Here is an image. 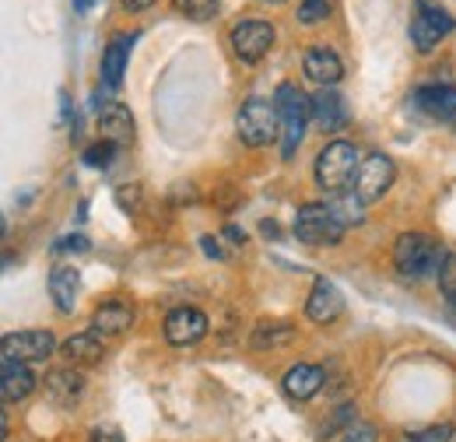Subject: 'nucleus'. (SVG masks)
Listing matches in <instances>:
<instances>
[{"mask_svg":"<svg viewBox=\"0 0 456 442\" xmlns=\"http://www.w3.org/2000/svg\"><path fill=\"white\" fill-rule=\"evenodd\" d=\"M113 155H116V144H110V141H99V144L85 148V166H88V168H110V166H113Z\"/></svg>","mask_w":456,"mask_h":442,"instance_id":"26","label":"nucleus"},{"mask_svg":"<svg viewBox=\"0 0 456 442\" xmlns=\"http://www.w3.org/2000/svg\"><path fill=\"white\" fill-rule=\"evenodd\" d=\"M155 0H123V7L126 11H144V7H151Z\"/></svg>","mask_w":456,"mask_h":442,"instance_id":"33","label":"nucleus"},{"mask_svg":"<svg viewBox=\"0 0 456 442\" xmlns=\"http://www.w3.org/2000/svg\"><path fill=\"white\" fill-rule=\"evenodd\" d=\"M36 387V376L28 372V362H14V358H4L0 362V397L7 404L14 400H25Z\"/></svg>","mask_w":456,"mask_h":442,"instance_id":"14","label":"nucleus"},{"mask_svg":"<svg viewBox=\"0 0 456 442\" xmlns=\"http://www.w3.org/2000/svg\"><path fill=\"white\" fill-rule=\"evenodd\" d=\"M81 387H85V380H81L77 372H53V376L46 380L50 397L60 400V404H74V400L81 397Z\"/></svg>","mask_w":456,"mask_h":442,"instance_id":"22","label":"nucleus"},{"mask_svg":"<svg viewBox=\"0 0 456 442\" xmlns=\"http://www.w3.org/2000/svg\"><path fill=\"white\" fill-rule=\"evenodd\" d=\"M456 29L453 14L443 7V4H436V0H414V18H411V43L421 50V53H428V50H436L450 32Z\"/></svg>","mask_w":456,"mask_h":442,"instance_id":"5","label":"nucleus"},{"mask_svg":"<svg viewBox=\"0 0 456 442\" xmlns=\"http://www.w3.org/2000/svg\"><path fill=\"white\" fill-rule=\"evenodd\" d=\"M330 211L338 215V221H341L344 228L347 225H362V197L358 193H334Z\"/></svg>","mask_w":456,"mask_h":442,"instance_id":"23","label":"nucleus"},{"mask_svg":"<svg viewBox=\"0 0 456 442\" xmlns=\"http://www.w3.org/2000/svg\"><path fill=\"white\" fill-rule=\"evenodd\" d=\"M53 348L57 340L50 331H18L4 337V358H14V362H43L53 355Z\"/></svg>","mask_w":456,"mask_h":442,"instance_id":"9","label":"nucleus"},{"mask_svg":"<svg viewBox=\"0 0 456 442\" xmlns=\"http://www.w3.org/2000/svg\"><path fill=\"white\" fill-rule=\"evenodd\" d=\"M443 264H446V250L425 232H407L394 246V267L407 281H425V277L439 274Z\"/></svg>","mask_w":456,"mask_h":442,"instance_id":"1","label":"nucleus"},{"mask_svg":"<svg viewBox=\"0 0 456 442\" xmlns=\"http://www.w3.org/2000/svg\"><path fill=\"white\" fill-rule=\"evenodd\" d=\"M130 323H134V306L130 302H102L99 309H95V316H92V331L99 333V337H116V333L130 331Z\"/></svg>","mask_w":456,"mask_h":442,"instance_id":"16","label":"nucleus"},{"mask_svg":"<svg viewBox=\"0 0 456 442\" xmlns=\"http://www.w3.org/2000/svg\"><path fill=\"white\" fill-rule=\"evenodd\" d=\"M323 387V372L316 365H295L285 376V393L291 400H309Z\"/></svg>","mask_w":456,"mask_h":442,"instance_id":"20","label":"nucleus"},{"mask_svg":"<svg viewBox=\"0 0 456 442\" xmlns=\"http://www.w3.org/2000/svg\"><path fill=\"white\" fill-rule=\"evenodd\" d=\"M450 436V425H443V429H428V432H418V436H411L407 442H443Z\"/></svg>","mask_w":456,"mask_h":442,"instance_id":"31","label":"nucleus"},{"mask_svg":"<svg viewBox=\"0 0 456 442\" xmlns=\"http://www.w3.org/2000/svg\"><path fill=\"white\" fill-rule=\"evenodd\" d=\"M358 151H354V144H347V141H334V144H327L323 151H320V159H316V183L334 197V193H347L351 190V183L358 179Z\"/></svg>","mask_w":456,"mask_h":442,"instance_id":"2","label":"nucleus"},{"mask_svg":"<svg viewBox=\"0 0 456 442\" xmlns=\"http://www.w3.org/2000/svg\"><path fill=\"white\" fill-rule=\"evenodd\" d=\"M92 442H123V439H119L116 432H95V436H92Z\"/></svg>","mask_w":456,"mask_h":442,"instance_id":"34","label":"nucleus"},{"mask_svg":"<svg viewBox=\"0 0 456 442\" xmlns=\"http://www.w3.org/2000/svg\"><path fill=\"white\" fill-rule=\"evenodd\" d=\"M264 4H281V0H264Z\"/></svg>","mask_w":456,"mask_h":442,"instance_id":"36","label":"nucleus"},{"mask_svg":"<svg viewBox=\"0 0 456 442\" xmlns=\"http://www.w3.org/2000/svg\"><path fill=\"white\" fill-rule=\"evenodd\" d=\"M414 110L428 119H453L456 116V88L453 85H425L414 92Z\"/></svg>","mask_w":456,"mask_h":442,"instance_id":"13","label":"nucleus"},{"mask_svg":"<svg viewBox=\"0 0 456 442\" xmlns=\"http://www.w3.org/2000/svg\"><path fill=\"white\" fill-rule=\"evenodd\" d=\"M208 333V316L200 309H172L169 320H166V340L175 344V348H186V344H197L200 337Z\"/></svg>","mask_w":456,"mask_h":442,"instance_id":"11","label":"nucleus"},{"mask_svg":"<svg viewBox=\"0 0 456 442\" xmlns=\"http://www.w3.org/2000/svg\"><path fill=\"white\" fill-rule=\"evenodd\" d=\"M305 313L313 323H334L344 313V295L338 291V284L327 277H316V284L305 299Z\"/></svg>","mask_w":456,"mask_h":442,"instance_id":"10","label":"nucleus"},{"mask_svg":"<svg viewBox=\"0 0 456 442\" xmlns=\"http://www.w3.org/2000/svg\"><path fill=\"white\" fill-rule=\"evenodd\" d=\"M274 106H278V116H281V155L291 159L305 137V123L313 116V99L302 95L295 85H281L274 92Z\"/></svg>","mask_w":456,"mask_h":442,"instance_id":"3","label":"nucleus"},{"mask_svg":"<svg viewBox=\"0 0 456 442\" xmlns=\"http://www.w3.org/2000/svg\"><path fill=\"white\" fill-rule=\"evenodd\" d=\"M99 134H102V141H110L116 148H126L130 141H134V116L126 106H106V110L99 112Z\"/></svg>","mask_w":456,"mask_h":442,"instance_id":"15","label":"nucleus"},{"mask_svg":"<svg viewBox=\"0 0 456 442\" xmlns=\"http://www.w3.org/2000/svg\"><path fill=\"white\" fill-rule=\"evenodd\" d=\"M70 4H74V11H77V14H88L95 0H70Z\"/></svg>","mask_w":456,"mask_h":442,"instance_id":"35","label":"nucleus"},{"mask_svg":"<svg viewBox=\"0 0 456 442\" xmlns=\"http://www.w3.org/2000/svg\"><path fill=\"white\" fill-rule=\"evenodd\" d=\"M130 46H134L130 36H113L110 39V46L102 53V85L106 88H119L123 70H126V60H130Z\"/></svg>","mask_w":456,"mask_h":442,"instance_id":"18","label":"nucleus"},{"mask_svg":"<svg viewBox=\"0 0 456 442\" xmlns=\"http://www.w3.org/2000/svg\"><path fill=\"white\" fill-rule=\"evenodd\" d=\"M77 291H81V274H77L74 267H57V271L50 274V295H53L60 313H74Z\"/></svg>","mask_w":456,"mask_h":442,"instance_id":"19","label":"nucleus"},{"mask_svg":"<svg viewBox=\"0 0 456 442\" xmlns=\"http://www.w3.org/2000/svg\"><path fill=\"white\" fill-rule=\"evenodd\" d=\"M341 442H376V429L354 422V425H347V429L341 432Z\"/></svg>","mask_w":456,"mask_h":442,"instance_id":"29","label":"nucleus"},{"mask_svg":"<svg viewBox=\"0 0 456 442\" xmlns=\"http://www.w3.org/2000/svg\"><path fill=\"white\" fill-rule=\"evenodd\" d=\"M302 70H305V78L313 81V85H320V88H330V85H338L344 74V63L341 56L334 53L330 46H313L305 60H302Z\"/></svg>","mask_w":456,"mask_h":442,"instance_id":"12","label":"nucleus"},{"mask_svg":"<svg viewBox=\"0 0 456 442\" xmlns=\"http://www.w3.org/2000/svg\"><path fill=\"white\" fill-rule=\"evenodd\" d=\"M235 130H239L242 144H249V148L271 144L281 134V116H278L274 99H260V95L246 99L239 116H235Z\"/></svg>","mask_w":456,"mask_h":442,"instance_id":"4","label":"nucleus"},{"mask_svg":"<svg viewBox=\"0 0 456 442\" xmlns=\"http://www.w3.org/2000/svg\"><path fill=\"white\" fill-rule=\"evenodd\" d=\"M274 46V25L264 18H246L232 29V50L242 63H260Z\"/></svg>","mask_w":456,"mask_h":442,"instance_id":"7","label":"nucleus"},{"mask_svg":"<svg viewBox=\"0 0 456 442\" xmlns=\"http://www.w3.org/2000/svg\"><path fill=\"white\" fill-rule=\"evenodd\" d=\"M102 337L95 331H85V333H74L70 340H63V355L70 358V362H77V365H95L99 358H102Z\"/></svg>","mask_w":456,"mask_h":442,"instance_id":"21","label":"nucleus"},{"mask_svg":"<svg viewBox=\"0 0 456 442\" xmlns=\"http://www.w3.org/2000/svg\"><path fill=\"white\" fill-rule=\"evenodd\" d=\"M439 288H443V295L456 306V253H446V264L439 271Z\"/></svg>","mask_w":456,"mask_h":442,"instance_id":"27","label":"nucleus"},{"mask_svg":"<svg viewBox=\"0 0 456 442\" xmlns=\"http://www.w3.org/2000/svg\"><path fill=\"white\" fill-rule=\"evenodd\" d=\"M200 242H204V253H208V257H225V253H222V250H218V242H215V239H211V235H204V239H200Z\"/></svg>","mask_w":456,"mask_h":442,"instance_id":"32","label":"nucleus"},{"mask_svg":"<svg viewBox=\"0 0 456 442\" xmlns=\"http://www.w3.org/2000/svg\"><path fill=\"white\" fill-rule=\"evenodd\" d=\"M218 4L222 0H175V11L186 14L190 21H208V18H215Z\"/></svg>","mask_w":456,"mask_h":442,"instance_id":"24","label":"nucleus"},{"mask_svg":"<svg viewBox=\"0 0 456 442\" xmlns=\"http://www.w3.org/2000/svg\"><path fill=\"white\" fill-rule=\"evenodd\" d=\"M295 235L305 246H338L344 235V225L330 211V204H305L295 215Z\"/></svg>","mask_w":456,"mask_h":442,"instance_id":"6","label":"nucleus"},{"mask_svg":"<svg viewBox=\"0 0 456 442\" xmlns=\"http://www.w3.org/2000/svg\"><path fill=\"white\" fill-rule=\"evenodd\" d=\"M394 176H397L394 159H387V155H369V159L358 166L354 193L362 197V204H372V201H379V197L394 186Z\"/></svg>","mask_w":456,"mask_h":442,"instance_id":"8","label":"nucleus"},{"mask_svg":"<svg viewBox=\"0 0 456 442\" xmlns=\"http://www.w3.org/2000/svg\"><path fill=\"white\" fill-rule=\"evenodd\" d=\"M334 11V0H302L298 4V21L302 25H320Z\"/></svg>","mask_w":456,"mask_h":442,"instance_id":"25","label":"nucleus"},{"mask_svg":"<svg viewBox=\"0 0 456 442\" xmlns=\"http://www.w3.org/2000/svg\"><path fill=\"white\" fill-rule=\"evenodd\" d=\"M313 119H316L320 130L338 134L344 123H347V106H344V99L338 92H330V88L316 92V95H313Z\"/></svg>","mask_w":456,"mask_h":442,"instance_id":"17","label":"nucleus"},{"mask_svg":"<svg viewBox=\"0 0 456 442\" xmlns=\"http://www.w3.org/2000/svg\"><path fill=\"white\" fill-rule=\"evenodd\" d=\"M354 414H358V411H354V404H344L341 411H338V414H334V418L327 422V429H323V436L330 439V436H338V429H341V425H354Z\"/></svg>","mask_w":456,"mask_h":442,"instance_id":"28","label":"nucleus"},{"mask_svg":"<svg viewBox=\"0 0 456 442\" xmlns=\"http://www.w3.org/2000/svg\"><path fill=\"white\" fill-rule=\"evenodd\" d=\"M88 250V239L85 235H67L57 242V253H85Z\"/></svg>","mask_w":456,"mask_h":442,"instance_id":"30","label":"nucleus"}]
</instances>
